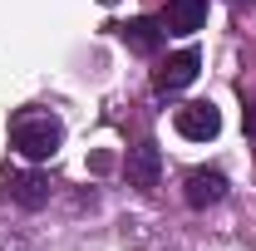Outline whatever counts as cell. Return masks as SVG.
<instances>
[{"mask_svg":"<svg viewBox=\"0 0 256 251\" xmlns=\"http://www.w3.org/2000/svg\"><path fill=\"white\" fill-rule=\"evenodd\" d=\"M226 5H252V0H226Z\"/></svg>","mask_w":256,"mask_h":251,"instance_id":"cell-10","label":"cell"},{"mask_svg":"<svg viewBox=\"0 0 256 251\" xmlns=\"http://www.w3.org/2000/svg\"><path fill=\"white\" fill-rule=\"evenodd\" d=\"M202 20H207V0H168V10H162L168 34H197Z\"/></svg>","mask_w":256,"mask_h":251,"instance_id":"cell-6","label":"cell"},{"mask_svg":"<svg viewBox=\"0 0 256 251\" xmlns=\"http://www.w3.org/2000/svg\"><path fill=\"white\" fill-rule=\"evenodd\" d=\"M172 128H178L188 143H207V138L222 133V114H217L212 98H192V104H182V108L172 114Z\"/></svg>","mask_w":256,"mask_h":251,"instance_id":"cell-2","label":"cell"},{"mask_svg":"<svg viewBox=\"0 0 256 251\" xmlns=\"http://www.w3.org/2000/svg\"><path fill=\"white\" fill-rule=\"evenodd\" d=\"M118 30V40H124L133 54H158L162 50V20H124V25H114Z\"/></svg>","mask_w":256,"mask_h":251,"instance_id":"cell-5","label":"cell"},{"mask_svg":"<svg viewBox=\"0 0 256 251\" xmlns=\"http://www.w3.org/2000/svg\"><path fill=\"white\" fill-rule=\"evenodd\" d=\"M197 69H202V54L188 44V50L168 54V60L153 69V89H158V94H178V89H188L192 79H197Z\"/></svg>","mask_w":256,"mask_h":251,"instance_id":"cell-3","label":"cell"},{"mask_svg":"<svg viewBox=\"0 0 256 251\" xmlns=\"http://www.w3.org/2000/svg\"><path fill=\"white\" fill-rule=\"evenodd\" d=\"M10 197L34 212V207L50 202V178H44V172H15V178H10Z\"/></svg>","mask_w":256,"mask_h":251,"instance_id":"cell-8","label":"cell"},{"mask_svg":"<svg viewBox=\"0 0 256 251\" xmlns=\"http://www.w3.org/2000/svg\"><path fill=\"white\" fill-rule=\"evenodd\" d=\"M246 138H256V104L246 108Z\"/></svg>","mask_w":256,"mask_h":251,"instance_id":"cell-9","label":"cell"},{"mask_svg":"<svg viewBox=\"0 0 256 251\" xmlns=\"http://www.w3.org/2000/svg\"><path fill=\"white\" fill-rule=\"evenodd\" d=\"M182 197H188V207H217L226 197V172H217V168H192L188 182H182Z\"/></svg>","mask_w":256,"mask_h":251,"instance_id":"cell-4","label":"cell"},{"mask_svg":"<svg viewBox=\"0 0 256 251\" xmlns=\"http://www.w3.org/2000/svg\"><path fill=\"white\" fill-rule=\"evenodd\" d=\"M64 143V124L50 108H20L10 118V148L25 158V162H50Z\"/></svg>","mask_w":256,"mask_h":251,"instance_id":"cell-1","label":"cell"},{"mask_svg":"<svg viewBox=\"0 0 256 251\" xmlns=\"http://www.w3.org/2000/svg\"><path fill=\"white\" fill-rule=\"evenodd\" d=\"M158 172H162V158H158V148L153 143H138L133 153H128V182L133 188H158Z\"/></svg>","mask_w":256,"mask_h":251,"instance_id":"cell-7","label":"cell"}]
</instances>
